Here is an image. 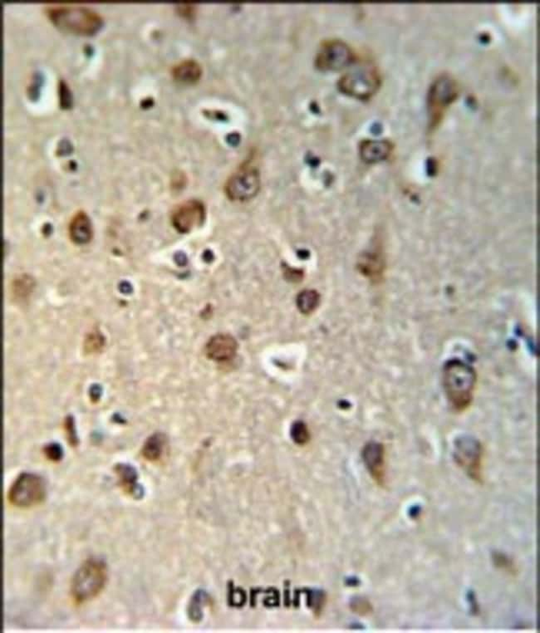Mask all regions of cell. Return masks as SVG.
I'll use <instances>...</instances> for the list:
<instances>
[{
    "label": "cell",
    "mask_w": 540,
    "mask_h": 633,
    "mask_svg": "<svg viewBox=\"0 0 540 633\" xmlns=\"http://www.w3.org/2000/svg\"><path fill=\"white\" fill-rule=\"evenodd\" d=\"M477 373L473 366L460 359L448 361L443 366L444 393L454 412H464L474 400Z\"/></svg>",
    "instance_id": "obj_1"
},
{
    "label": "cell",
    "mask_w": 540,
    "mask_h": 633,
    "mask_svg": "<svg viewBox=\"0 0 540 633\" xmlns=\"http://www.w3.org/2000/svg\"><path fill=\"white\" fill-rule=\"evenodd\" d=\"M45 13L50 21L59 30L92 35L103 26L101 16L93 9L74 4H50Z\"/></svg>",
    "instance_id": "obj_2"
},
{
    "label": "cell",
    "mask_w": 540,
    "mask_h": 633,
    "mask_svg": "<svg viewBox=\"0 0 540 633\" xmlns=\"http://www.w3.org/2000/svg\"><path fill=\"white\" fill-rule=\"evenodd\" d=\"M108 566L98 558H90L80 566L71 582V595L76 603L97 597L108 581Z\"/></svg>",
    "instance_id": "obj_3"
},
{
    "label": "cell",
    "mask_w": 540,
    "mask_h": 633,
    "mask_svg": "<svg viewBox=\"0 0 540 633\" xmlns=\"http://www.w3.org/2000/svg\"><path fill=\"white\" fill-rule=\"evenodd\" d=\"M380 75L374 65L358 64L348 71L339 81L343 93L358 98H369L379 89Z\"/></svg>",
    "instance_id": "obj_4"
},
{
    "label": "cell",
    "mask_w": 540,
    "mask_h": 633,
    "mask_svg": "<svg viewBox=\"0 0 540 633\" xmlns=\"http://www.w3.org/2000/svg\"><path fill=\"white\" fill-rule=\"evenodd\" d=\"M47 490L45 480L32 473L19 475L8 492V499L18 508H30L45 501Z\"/></svg>",
    "instance_id": "obj_5"
},
{
    "label": "cell",
    "mask_w": 540,
    "mask_h": 633,
    "mask_svg": "<svg viewBox=\"0 0 540 633\" xmlns=\"http://www.w3.org/2000/svg\"><path fill=\"white\" fill-rule=\"evenodd\" d=\"M454 460L475 482L482 483L483 447L472 436H461L454 443Z\"/></svg>",
    "instance_id": "obj_6"
},
{
    "label": "cell",
    "mask_w": 540,
    "mask_h": 633,
    "mask_svg": "<svg viewBox=\"0 0 540 633\" xmlns=\"http://www.w3.org/2000/svg\"><path fill=\"white\" fill-rule=\"evenodd\" d=\"M260 188L259 170L251 165H243L229 178L226 193L233 202H247L254 198Z\"/></svg>",
    "instance_id": "obj_7"
},
{
    "label": "cell",
    "mask_w": 540,
    "mask_h": 633,
    "mask_svg": "<svg viewBox=\"0 0 540 633\" xmlns=\"http://www.w3.org/2000/svg\"><path fill=\"white\" fill-rule=\"evenodd\" d=\"M457 94V83L450 76L442 75L435 80L428 95L429 112L433 124L437 123L444 109L456 98Z\"/></svg>",
    "instance_id": "obj_8"
},
{
    "label": "cell",
    "mask_w": 540,
    "mask_h": 633,
    "mask_svg": "<svg viewBox=\"0 0 540 633\" xmlns=\"http://www.w3.org/2000/svg\"><path fill=\"white\" fill-rule=\"evenodd\" d=\"M205 204L197 199H190L180 204L171 216V223L176 231L183 234L190 233L202 226L205 221Z\"/></svg>",
    "instance_id": "obj_9"
},
{
    "label": "cell",
    "mask_w": 540,
    "mask_h": 633,
    "mask_svg": "<svg viewBox=\"0 0 540 633\" xmlns=\"http://www.w3.org/2000/svg\"><path fill=\"white\" fill-rule=\"evenodd\" d=\"M353 54L350 47L341 41H329L318 51L316 64L320 69L338 70L350 64Z\"/></svg>",
    "instance_id": "obj_10"
},
{
    "label": "cell",
    "mask_w": 540,
    "mask_h": 633,
    "mask_svg": "<svg viewBox=\"0 0 540 633\" xmlns=\"http://www.w3.org/2000/svg\"><path fill=\"white\" fill-rule=\"evenodd\" d=\"M363 463L372 479L379 485L386 482L385 448L384 445L377 441H371L363 447L362 451Z\"/></svg>",
    "instance_id": "obj_11"
},
{
    "label": "cell",
    "mask_w": 540,
    "mask_h": 633,
    "mask_svg": "<svg viewBox=\"0 0 540 633\" xmlns=\"http://www.w3.org/2000/svg\"><path fill=\"white\" fill-rule=\"evenodd\" d=\"M238 347L235 337L221 333L213 336L208 341L205 345V354L208 359L217 363H226L235 358Z\"/></svg>",
    "instance_id": "obj_12"
},
{
    "label": "cell",
    "mask_w": 540,
    "mask_h": 633,
    "mask_svg": "<svg viewBox=\"0 0 540 633\" xmlns=\"http://www.w3.org/2000/svg\"><path fill=\"white\" fill-rule=\"evenodd\" d=\"M93 228L87 214L80 211L71 219L69 225V236L76 245L88 244L92 240Z\"/></svg>",
    "instance_id": "obj_13"
},
{
    "label": "cell",
    "mask_w": 540,
    "mask_h": 633,
    "mask_svg": "<svg viewBox=\"0 0 540 633\" xmlns=\"http://www.w3.org/2000/svg\"><path fill=\"white\" fill-rule=\"evenodd\" d=\"M391 151V142L386 140H365L360 145L362 158L367 163L384 160L389 156Z\"/></svg>",
    "instance_id": "obj_14"
},
{
    "label": "cell",
    "mask_w": 540,
    "mask_h": 633,
    "mask_svg": "<svg viewBox=\"0 0 540 633\" xmlns=\"http://www.w3.org/2000/svg\"><path fill=\"white\" fill-rule=\"evenodd\" d=\"M122 487L132 497L140 499L143 496V489L137 484V472L132 465L119 464L115 468Z\"/></svg>",
    "instance_id": "obj_15"
},
{
    "label": "cell",
    "mask_w": 540,
    "mask_h": 633,
    "mask_svg": "<svg viewBox=\"0 0 540 633\" xmlns=\"http://www.w3.org/2000/svg\"><path fill=\"white\" fill-rule=\"evenodd\" d=\"M166 446V436L156 433L146 441L142 447V455L149 461H156L161 458Z\"/></svg>",
    "instance_id": "obj_16"
},
{
    "label": "cell",
    "mask_w": 540,
    "mask_h": 633,
    "mask_svg": "<svg viewBox=\"0 0 540 633\" xmlns=\"http://www.w3.org/2000/svg\"><path fill=\"white\" fill-rule=\"evenodd\" d=\"M172 74L180 82L193 83L200 77L202 69L197 62L189 59L176 65Z\"/></svg>",
    "instance_id": "obj_17"
},
{
    "label": "cell",
    "mask_w": 540,
    "mask_h": 633,
    "mask_svg": "<svg viewBox=\"0 0 540 633\" xmlns=\"http://www.w3.org/2000/svg\"><path fill=\"white\" fill-rule=\"evenodd\" d=\"M360 270L367 277L372 279L379 278L384 270V260L381 256L377 253H367L361 257L360 263Z\"/></svg>",
    "instance_id": "obj_18"
},
{
    "label": "cell",
    "mask_w": 540,
    "mask_h": 633,
    "mask_svg": "<svg viewBox=\"0 0 540 633\" xmlns=\"http://www.w3.org/2000/svg\"><path fill=\"white\" fill-rule=\"evenodd\" d=\"M320 303V295L314 289H306L297 297V306L299 311L306 315L316 310Z\"/></svg>",
    "instance_id": "obj_19"
},
{
    "label": "cell",
    "mask_w": 540,
    "mask_h": 633,
    "mask_svg": "<svg viewBox=\"0 0 540 633\" xmlns=\"http://www.w3.org/2000/svg\"><path fill=\"white\" fill-rule=\"evenodd\" d=\"M492 559L496 568L505 571L511 575L517 574V567L512 559L504 553L499 551H495L492 554Z\"/></svg>",
    "instance_id": "obj_20"
},
{
    "label": "cell",
    "mask_w": 540,
    "mask_h": 633,
    "mask_svg": "<svg viewBox=\"0 0 540 633\" xmlns=\"http://www.w3.org/2000/svg\"><path fill=\"white\" fill-rule=\"evenodd\" d=\"M291 438L294 443L300 446L308 443L309 441V431L305 423L301 421L294 422L290 431Z\"/></svg>",
    "instance_id": "obj_21"
},
{
    "label": "cell",
    "mask_w": 540,
    "mask_h": 633,
    "mask_svg": "<svg viewBox=\"0 0 540 633\" xmlns=\"http://www.w3.org/2000/svg\"><path fill=\"white\" fill-rule=\"evenodd\" d=\"M59 105L62 108H69L71 105V95L68 85L64 80H59Z\"/></svg>",
    "instance_id": "obj_22"
},
{
    "label": "cell",
    "mask_w": 540,
    "mask_h": 633,
    "mask_svg": "<svg viewBox=\"0 0 540 633\" xmlns=\"http://www.w3.org/2000/svg\"><path fill=\"white\" fill-rule=\"evenodd\" d=\"M351 608L353 611L362 616L367 615L372 611L371 603L362 598H356L352 602Z\"/></svg>",
    "instance_id": "obj_23"
},
{
    "label": "cell",
    "mask_w": 540,
    "mask_h": 633,
    "mask_svg": "<svg viewBox=\"0 0 540 633\" xmlns=\"http://www.w3.org/2000/svg\"><path fill=\"white\" fill-rule=\"evenodd\" d=\"M45 454L50 460L52 461H59L63 457V451L61 447L57 445H50L45 448Z\"/></svg>",
    "instance_id": "obj_24"
},
{
    "label": "cell",
    "mask_w": 540,
    "mask_h": 633,
    "mask_svg": "<svg viewBox=\"0 0 540 633\" xmlns=\"http://www.w3.org/2000/svg\"><path fill=\"white\" fill-rule=\"evenodd\" d=\"M467 599L468 602L470 603L471 613L474 614V615H478L480 612V608L479 605H478L476 593L473 591L468 592Z\"/></svg>",
    "instance_id": "obj_25"
}]
</instances>
